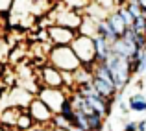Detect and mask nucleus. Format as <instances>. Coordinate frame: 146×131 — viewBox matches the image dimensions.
<instances>
[{
    "mask_svg": "<svg viewBox=\"0 0 146 131\" xmlns=\"http://www.w3.org/2000/svg\"><path fill=\"white\" fill-rule=\"evenodd\" d=\"M48 63L54 65L56 68H59L61 72H74L76 68L82 67L78 56L74 54L70 44H63V46H52L48 56Z\"/></svg>",
    "mask_w": 146,
    "mask_h": 131,
    "instance_id": "obj_1",
    "label": "nucleus"
},
{
    "mask_svg": "<svg viewBox=\"0 0 146 131\" xmlns=\"http://www.w3.org/2000/svg\"><path fill=\"white\" fill-rule=\"evenodd\" d=\"M107 65H109L111 74H113L115 89H117L118 92H122V91H124V87L129 83L131 76H133L131 59L122 57V56H117V54H111V57L107 59Z\"/></svg>",
    "mask_w": 146,
    "mask_h": 131,
    "instance_id": "obj_2",
    "label": "nucleus"
},
{
    "mask_svg": "<svg viewBox=\"0 0 146 131\" xmlns=\"http://www.w3.org/2000/svg\"><path fill=\"white\" fill-rule=\"evenodd\" d=\"M74 54L78 56L80 63L83 67H91L98 61V56H96V44H94V37L91 35H85V33H80L74 37V41L70 43Z\"/></svg>",
    "mask_w": 146,
    "mask_h": 131,
    "instance_id": "obj_3",
    "label": "nucleus"
},
{
    "mask_svg": "<svg viewBox=\"0 0 146 131\" xmlns=\"http://www.w3.org/2000/svg\"><path fill=\"white\" fill-rule=\"evenodd\" d=\"M52 11L54 13L48 17L52 24H61V26H67V28H72V30H80V24H82V19H83L82 11L70 9L63 2H59V6H54Z\"/></svg>",
    "mask_w": 146,
    "mask_h": 131,
    "instance_id": "obj_4",
    "label": "nucleus"
},
{
    "mask_svg": "<svg viewBox=\"0 0 146 131\" xmlns=\"http://www.w3.org/2000/svg\"><path fill=\"white\" fill-rule=\"evenodd\" d=\"M68 94H70V91L65 89V87L63 89H57V87H41L39 92H37V96H39V98L46 103L50 109L54 111V114L61 113L63 105L68 102Z\"/></svg>",
    "mask_w": 146,
    "mask_h": 131,
    "instance_id": "obj_5",
    "label": "nucleus"
},
{
    "mask_svg": "<svg viewBox=\"0 0 146 131\" xmlns=\"http://www.w3.org/2000/svg\"><path fill=\"white\" fill-rule=\"evenodd\" d=\"M37 78H39L41 87H57V89L65 87L63 72H61L59 68H56L54 65H50V63L41 65L39 70H37Z\"/></svg>",
    "mask_w": 146,
    "mask_h": 131,
    "instance_id": "obj_6",
    "label": "nucleus"
},
{
    "mask_svg": "<svg viewBox=\"0 0 146 131\" xmlns=\"http://www.w3.org/2000/svg\"><path fill=\"white\" fill-rule=\"evenodd\" d=\"M28 113L32 114V118L35 120V124L44 126V128H48V126L52 124L54 111L50 109L39 96H33L32 98V102H30V105H28Z\"/></svg>",
    "mask_w": 146,
    "mask_h": 131,
    "instance_id": "obj_7",
    "label": "nucleus"
},
{
    "mask_svg": "<svg viewBox=\"0 0 146 131\" xmlns=\"http://www.w3.org/2000/svg\"><path fill=\"white\" fill-rule=\"evenodd\" d=\"M76 35H78V30L67 28V26H61V24H50L48 26V41L54 46L70 44Z\"/></svg>",
    "mask_w": 146,
    "mask_h": 131,
    "instance_id": "obj_8",
    "label": "nucleus"
},
{
    "mask_svg": "<svg viewBox=\"0 0 146 131\" xmlns=\"http://www.w3.org/2000/svg\"><path fill=\"white\" fill-rule=\"evenodd\" d=\"M111 48H113V54H117V56H122V57H128V59H131L133 54L137 52V43L133 39H128V37H118L117 41H115L113 44H111Z\"/></svg>",
    "mask_w": 146,
    "mask_h": 131,
    "instance_id": "obj_9",
    "label": "nucleus"
},
{
    "mask_svg": "<svg viewBox=\"0 0 146 131\" xmlns=\"http://www.w3.org/2000/svg\"><path fill=\"white\" fill-rule=\"evenodd\" d=\"M93 87L96 89L98 94L106 96V98H109V100H115L117 89H115V85H113L111 81H106V79L98 78V76H93Z\"/></svg>",
    "mask_w": 146,
    "mask_h": 131,
    "instance_id": "obj_10",
    "label": "nucleus"
},
{
    "mask_svg": "<svg viewBox=\"0 0 146 131\" xmlns=\"http://www.w3.org/2000/svg\"><path fill=\"white\" fill-rule=\"evenodd\" d=\"M106 22L109 24V28L113 30L118 37H122V35H124V32L128 30V24L124 22V19L120 17V13H118L117 9H115L113 13H109V17L106 19Z\"/></svg>",
    "mask_w": 146,
    "mask_h": 131,
    "instance_id": "obj_11",
    "label": "nucleus"
},
{
    "mask_svg": "<svg viewBox=\"0 0 146 131\" xmlns=\"http://www.w3.org/2000/svg\"><path fill=\"white\" fill-rule=\"evenodd\" d=\"M94 44H96V56H98V61H107L113 54V48H111V43L104 37L96 35L94 37Z\"/></svg>",
    "mask_w": 146,
    "mask_h": 131,
    "instance_id": "obj_12",
    "label": "nucleus"
},
{
    "mask_svg": "<svg viewBox=\"0 0 146 131\" xmlns=\"http://www.w3.org/2000/svg\"><path fill=\"white\" fill-rule=\"evenodd\" d=\"M98 22L94 17H89V15L83 13V19H82V24H80V33H85V35H91V37H96L98 35Z\"/></svg>",
    "mask_w": 146,
    "mask_h": 131,
    "instance_id": "obj_13",
    "label": "nucleus"
},
{
    "mask_svg": "<svg viewBox=\"0 0 146 131\" xmlns=\"http://www.w3.org/2000/svg\"><path fill=\"white\" fill-rule=\"evenodd\" d=\"M128 105H129V111H131V113H146V98L141 92L133 94L131 98L128 100Z\"/></svg>",
    "mask_w": 146,
    "mask_h": 131,
    "instance_id": "obj_14",
    "label": "nucleus"
},
{
    "mask_svg": "<svg viewBox=\"0 0 146 131\" xmlns=\"http://www.w3.org/2000/svg\"><path fill=\"white\" fill-rule=\"evenodd\" d=\"M33 126H35V120H33L32 114L28 113V109H24L21 114H19L17 129H19V131H30V129H33Z\"/></svg>",
    "mask_w": 146,
    "mask_h": 131,
    "instance_id": "obj_15",
    "label": "nucleus"
},
{
    "mask_svg": "<svg viewBox=\"0 0 146 131\" xmlns=\"http://www.w3.org/2000/svg\"><path fill=\"white\" fill-rule=\"evenodd\" d=\"M61 2L65 4L67 7H70V9H76V11H85V7L91 4V0H61Z\"/></svg>",
    "mask_w": 146,
    "mask_h": 131,
    "instance_id": "obj_16",
    "label": "nucleus"
},
{
    "mask_svg": "<svg viewBox=\"0 0 146 131\" xmlns=\"http://www.w3.org/2000/svg\"><path fill=\"white\" fill-rule=\"evenodd\" d=\"M126 7H128V11L133 15V17H141V15L144 13L143 9H141V6H139V2H126Z\"/></svg>",
    "mask_w": 146,
    "mask_h": 131,
    "instance_id": "obj_17",
    "label": "nucleus"
},
{
    "mask_svg": "<svg viewBox=\"0 0 146 131\" xmlns=\"http://www.w3.org/2000/svg\"><path fill=\"white\" fill-rule=\"evenodd\" d=\"M96 4H100V6L104 7V9H107L109 13H113L115 9H117V0H94Z\"/></svg>",
    "mask_w": 146,
    "mask_h": 131,
    "instance_id": "obj_18",
    "label": "nucleus"
},
{
    "mask_svg": "<svg viewBox=\"0 0 146 131\" xmlns=\"http://www.w3.org/2000/svg\"><path fill=\"white\" fill-rule=\"evenodd\" d=\"M124 131H137V122H126Z\"/></svg>",
    "mask_w": 146,
    "mask_h": 131,
    "instance_id": "obj_19",
    "label": "nucleus"
},
{
    "mask_svg": "<svg viewBox=\"0 0 146 131\" xmlns=\"http://www.w3.org/2000/svg\"><path fill=\"white\" fill-rule=\"evenodd\" d=\"M137 131H146V120H139V124H137Z\"/></svg>",
    "mask_w": 146,
    "mask_h": 131,
    "instance_id": "obj_20",
    "label": "nucleus"
},
{
    "mask_svg": "<svg viewBox=\"0 0 146 131\" xmlns=\"http://www.w3.org/2000/svg\"><path fill=\"white\" fill-rule=\"evenodd\" d=\"M30 131H46V128H44V126L35 124V126H33V129H30Z\"/></svg>",
    "mask_w": 146,
    "mask_h": 131,
    "instance_id": "obj_21",
    "label": "nucleus"
},
{
    "mask_svg": "<svg viewBox=\"0 0 146 131\" xmlns=\"http://www.w3.org/2000/svg\"><path fill=\"white\" fill-rule=\"evenodd\" d=\"M137 2H139V6H141V9L144 11L146 13V0H137Z\"/></svg>",
    "mask_w": 146,
    "mask_h": 131,
    "instance_id": "obj_22",
    "label": "nucleus"
},
{
    "mask_svg": "<svg viewBox=\"0 0 146 131\" xmlns=\"http://www.w3.org/2000/svg\"><path fill=\"white\" fill-rule=\"evenodd\" d=\"M143 72H144V78H146V65H144V68H143Z\"/></svg>",
    "mask_w": 146,
    "mask_h": 131,
    "instance_id": "obj_23",
    "label": "nucleus"
}]
</instances>
